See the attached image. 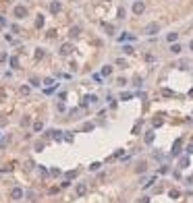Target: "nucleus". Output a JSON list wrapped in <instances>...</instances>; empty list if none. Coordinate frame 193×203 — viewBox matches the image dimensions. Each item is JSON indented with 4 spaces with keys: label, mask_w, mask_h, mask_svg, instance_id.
<instances>
[{
    "label": "nucleus",
    "mask_w": 193,
    "mask_h": 203,
    "mask_svg": "<svg viewBox=\"0 0 193 203\" xmlns=\"http://www.w3.org/2000/svg\"><path fill=\"white\" fill-rule=\"evenodd\" d=\"M137 203H150V199H148V197H141V199H139Z\"/></svg>",
    "instance_id": "obj_33"
},
{
    "label": "nucleus",
    "mask_w": 193,
    "mask_h": 203,
    "mask_svg": "<svg viewBox=\"0 0 193 203\" xmlns=\"http://www.w3.org/2000/svg\"><path fill=\"white\" fill-rule=\"evenodd\" d=\"M13 13H15V17H17V19H23V17L27 15V8L19 4V6H15V11H13Z\"/></svg>",
    "instance_id": "obj_2"
},
{
    "label": "nucleus",
    "mask_w": 193,
    "mask_h": 203,
    "mask_svg": "<svg viewBox=\"0 0 193 203\" xmlns=\"http://www.w3.org/2000/svg\"><path fill=\"white\" fill-rule=\"evenodd\" d=\"M75 193H77V197H83V195L87 193V185H83V183H79V185L75 187Z\"/></svg>",
    "instance_id": "obj_6"
},
{
    "label": "nucleus",
    "mask_w": 193,
    "mask_h": 203,
    "mask_svg": "<svg viewBox=\"0 0 193 203\" xmlns=\"http://www.w3.org/2000/svg\"><path fill=\"white\" fill-rule=\"evenodd\" d=\"M143 11H146V4H143L141 0H137V2L133 4V13H135V15H141Z\"/></svg>",
    "instance_id": "obj_4"
},
{
    "label": "nucleus",
    "mask_w": 193,
    "mask_h": 203,
    "mask_svg": "<svg viewBox=\"0 0 193 203\" xmlns=\"http://www.w3.org/2000/svg\"><path fill=\"white\" fill-rule=\"evenodd\" d=\"M154 139H156V133H154V131L146 133V143H148V145H150V143H154Z\"/></svg>",
    "instance_id": "obj_9"
},
{
    "label": "nucleus",
    "mask_w": 193,
    "mask_h": 203,
    "mask_svg": "<svg viewBox=\"0 0 193 203\" xmlns=\"http://www.w3.org/2000/svg\"><path fill=\"white\" fill-rule=\"evenodd\" d=\"M33 129H35V131H37V133H40V131H42V129H44V124H42V122H35V124H33Z\"/></svg>",
    "instance_id": "obj_27"
},
{
    "label": "nucleus",
    "mask_w": 193,
    "mask_h": 203,
    "mask_svg": "<svg viewBox=\"0 0 193 203\" xmlns=\"http://www.w3.org/2000/svg\"><path fill=\"white\" fill-rule=\"evenodd\" d=\"M100 166H102L100 162H93V164L89 166V170H91V172H95V170H100Z\"/></svg>",
    "instance_id": "obj_15"
},
{
    "label": "nucleus",
    "mask_w": 193,
    "mask_h": 203,
    "mask_svg": "<svg viewBox=\"0 0 193 203\" xmlns=\"http://www.w3.org/2000/svg\"><path fill=\"white\" fill-rule=\"evenodd\" d=\"M160 93H162V96H168V98H170V96H175V93L170 91V89H162V91H160Z\"/></svg>",
    "instance_id": "obj_20"
},
{
    "label": "nucleus",
    "mask_w": 193,
    "mask_h": 203,
    "mask_svg": "<svg viewBox=\"0 0 193 203\" xmlns=\"http://www.w3.org/2000/svg\"><path fill=\"white\" fill-rule=\"evenodd\" d=\"M131 98H133L131 93H123V96H120V100H131Z\"/></svg>",
    "instance_id": "obj_30"
},
{
    "label": "nucleus",
    "mask_w": 193,
    "mask_h": 203,
    "mask_svg": "<svg viewBox=\"0 0 193 203\" xmlns=\"http://www.w3.org/2000/svg\"><path fill=\"white\" fill-rule=\"evenodd\" d=\"M181 50H183V48L179 46V44H172V46H170V52H172V54H181Z\"/></svg>",
    "instance_id": "obj_10"
},
{
    "label": "nucleus",
    "mask_w": 193,
    "mask_h": 203,
    "mask_svg": "<svg viewBox=\"0 0 193 203\" xmlns=\"http://www.w3.org/2000/svg\"><path fill=\"white\" fill-rule=\"evenodd\" d=\"M75 176H77V172H75V170H71V172H66V178H69V180H71V178H75Z\"/></svg>",
    "instance_id": "obj_23"
},
{
    "label": "nucleus",
    "mask_w": 193,
    "mask_h": 203,
    "mask_svg": "<svg viewBox=\"0 0 193 203\" xmlns=\"http://www.w3.org/2000/svg\"><path fill=\"white\" fill-rule=\"evenodd\" d=\"M35 25H37V27H42V25H44V17H42V15L35 19Z\"/></svg>",
    "instance_id": "obj_19"
},
{
    "label": "nucleus",
    "mask_w": 193,
    "mask_h": 203,
    "mask_svg": "<svg viewBox=\"0 0 193 203\" xmlns=\"http://www.w3.org/2000/svg\"><path fill=\"white\" fill-rule=\"evenodd\" d=\"M29 122H31V118H29V116H25V118H23V120H21V124H23V126H27Z\"/></svg>",
    "instance_id": "obj_21"
},
{
    "label": "nucleus",
    "mask_w": 193,
    "mask_h": 203,
    "mask_svg": "<svg viewBox=\"0 0 193 203\" xmlns=\"http://www.w3.org/2000/svg\"><path fill=\"white\" fill-rule=\"evenodd\" d=\"M104 29H106V31H108V33H114V27H112V25H110V23H104Z\"/></svg>",
    "instance_id": "obj_17"
},
{
    "label": "nucleus",
    "mask_w": 193,
    "mask_h": 203,
    "mask_svg": "<svg viewBox=\"0 0 193 203\" xmlns=\"http://www.w3.org/2000/svg\"><path fill=\"white\" fill-rule=\"evenodd\" d=\"M79 33H81V29H79V27H73V29H71V33H69V35H71V37H77Z\"/></svg>",
    "instance_id": "obj_13"
},
{
    "label": "nucleus",
    "mask_w": 193,
    "mask_h": 203,
    "mask_svg": "<svg viewBox=\"0 0 193 203\" xmlns=\"http://www.w3.org/2000/svg\"><path fill=\"white\" fill-rule=\"evenodd\" d=\"M93 81L95 83H102V75H93Z\"/></svg>",
    "instance_id": "obj_29"
},
{
    "label": "nucleus",
    "mask_w": 193,
    "mask_h": 203,
    "mask_svg": "<svg viewBox=\"0 0 193 203\" xmlns=\"http://www.w3.org/2000/svg\"><path fill=\"white\" fill-rule=\"evenodd\" d=\"M123 52H125V54H131L133 48H131V46H123Z\"/></svg>",
    "instance_id": "obj_26"
},
{
    "label": "nucleus",
    "mask_w": 193,
    "mask_h": 203,
    "mask_svg": "<svg viewBox=\"0 0 193 203\" xmlns=\"http://www.w3.org/2000/svg\"><path fill=\"white\" fill-rule=\"evenodd\" d=\"M110 73H112V69H110V66H104V69H102V75H104V77H108Z\"/></svg>",
    "instance_id": "obj_16"
},
{
    "label": "nucleus",
    "mask_w": 193,
    "mask_h": 203,
    "mask_svg": "<svg viewBox=\"0 0 193 203\" xmlns=\"http://www.w3.org/2000/svg\"><path fill=\"white\" fill-rule=\"evenodd\" d=\"M181 145H183V143H181V139H177V141H175V145H172V151H170V153H172V155H179V153H181Z\"/></svg>",
    "instance_id": "obj_7"
},
{
    "label": "nucleus",
    "mask_w": 193,
    "mask_h": 203,
    "mask_svg": "<svg viewBox=\"0 0 193 203\" xmlns=\"http://www.w3.org/2000/svg\"><path fill=\"white\" fill-rule=\"evenodd\" d=\"M187 153H193V143H189V145H187Z\"/></svg>",
    "instance_id": "obj_34"
},
{
    "label": "nucleus",
    "mask_w": 193,
    "mask_h": 203,
    "mask_svg": "<svg viewBox=\"0 0 193 203\" xmlns=\"http://www.w3.org/2000/svg\"><path fill=\"white\" fill-rule=\"evenodd\" d=\"M52 137H54L56 141H60V139H62V133H60V131H52Z\"/></svg>",
    "instance_id": "obj_14"
},
{
    "label": "nucleus",
    "mask_w": 193,
    "mask_h": 203,
    "mask_svg": "<svg viewBox=\"0 0 193 203\" xmlns=\"http://www.w3.org/2000/svg\"><path fill=\"white\" fill-rule=\"evenodd\" d=\"M11 199H15V201H19V199H23V189H19V187H15V189L11 191Z\"/></svg>",
    "instance_id": "obj_3"
},
{
    "label": "nucleus",
    "mask_w": 193,
    "mask_h": 203,
    "mask_svg": "<svg viewBox=\"0 0 193 203\" xmlns=\"http://www.w3.org/2000/svg\"><path fill=\"white\" fill-rule=\"evenodd\" d=\"M162 124V118H154V126H160Z\"/></svg>",
    "instance_id": "obj_31"
},
{
    "label": "nucleus",
    "mask_w": 193,
    "mask_h": 203,
    "mask_svg": "<svg viewBox=\"0 0 193 203\" xmlns=\"http://www.w3.org/2000/svg\"><path fill=\"white\" fill-rule=\"evenodd\" d=\"M189 98H193V89H189Z\"/></svg>",
    "instance_id": "obj_35"
},
{
    "label": "nucleus",
    "mask_w": 193,
    "mask_h": 203,
    "mask_svg": "<svg viewBox=\"0 0 193 203\" xmlns=\"http://www.w3.org/2000/svg\"><path fill=\"white\" fill-rule=\"evenodd\" d=\"M189 48H191V50H193V39H191V44H189Z\"/></svg>",
    "instance_id": "obj_36"
},
{
    "label": "nucleus",
    "mask_w": 193,
    "mask_h": 203,
    "mask_svg": "<svg viewBox=\"0 0 193 203\" xmlns=\"http://www.w3.org/2000/svg\"><path fill=\"white\" fill-rule=\"evenodd\" d=\"M42 149H44V143L37 141V143H35V151H42Z\"/></svg>",
    "instance_id": "obj_28"
},
{
    "label": "nucleus",
    "mask_w": 193,
    "mask_h": 203,
    "mask_svg": "<svg viewBox=\"0 0 193 203\" xmlns=\"http://www.w3.org/2000/svg\"><path fill=\"white\" fill-rule=\"evenodd\" d=\"M189 166V160H187V157H183V160H181V168H187Z\"/></svg>",
    "instance_id": "obj_24"
},
{
    "label": "nucleus",
    "mask_w": 193,
    "mask_h": 203,
    "mask_svg": "<svg viewBox=\"0 0 193 203\" xmlns=\"http://www.w3.org/2000/svg\"><path fill=\"white\" fill-rule=\"evenodd\" d=\"M91 129H93V124H91V122H87V124L83 126V131H91Z\"/></svg>",
    "instance_id": "obj_32"
},
{
    "label": "nucleus",
    "mask_w": 193,
    "mask_h": 203,
    "mask_svg": "<svg viewBox=\"0 0 193 203\" xmlns=\"http://www.w3.org/2000/svg\"><path fill=\"white\" fill-rule=\"evenodd\" d=\"M50 13H52V15H56V13H60V2H56V0H54V2L50 4Z\"/></svg>",
    "instance_id": "obj_8"
},
{
    "label": "nucleus",
    "mask_w": 193,
    "mask_h": 203,
    "mask_svg": "<svg viewBox=\"0 0 193 203\" xmlns=\"http://www.w3.org/2000/svg\"><path fill=\"white\" fill-rule=\"evenodd\" d=\"M8 62H11L13 69H19V58H17V56H11V60H8Z\"/></svg>",
    "instance_id": "obj_11"
},
{
    "label": "nucleus",
    "mask_w": 193,
    "mask_h": 203,
    "mask_svg": "<svg viewBox=\"0 0 193 203\" xmlns=\"http://www.w3.org/2000/svg\"><path fill=\"white\" fill-rule=\"evenodd\" d=\"M160 31V25L158 23H148L146 27H143V33H146V35H156Z\"/></svg>",
    "instance_id": "obj_1"
},
{
    "label": "nucleus",
    "mask_w": 193,
    "mask_h": 203,
    "mask_svg": "<svg viewBox=\"0 0 193 203\" xmlns=\"http://www.w3.org/2000/svg\"><path fill=\"white\" fill-rule=\"evenodd\" d=\"M35 58H37V60H40V58H44V50H42V48H37V50H35Z\"/></svg>",
    "instance_id": "obj_18"
},
{
    "label": "nucleus",
    "mask_w": 193,
    "mask_h": 203,
    "mask_svg": "<svg viewBox=\"0 0 193 203\" xmlns=\"http://www.w3.org/2000/svg\"><path fill=\"white\" fill-rule=\"evenodd\" d=\"M177 37H179V33H168V35H166V39L170 41V44H175V41H177Z\"/></svg>",
    "instance_id": "obj_12"
},
{
    "label": "nucleus",
    "mask_w": 193,
    "mask_h": 203,
    "mask_svg": "<svg viewBox=\"0 0 193 203\" xmlns=\"http://www.w3.org/2000/svg\"><path fill=\"white\" fill-rule=\"evenodd\" d=\"M168 195H170V197H172V199H177V197H179V195H181V193H179V191H175V189H172V191H170V193H168Z\"/></svg>",
    "instance_id": "obj_25"
},
{
    "label": "nucleus",
    "mask_w": 193,
    "mask_h": 203,
    "mask_svg": "<svg viewBox=\"0 0 193 203\" xmlns=\"http://www.w3.org/2000/svg\"><path fill=\"white\" fill-rule=\"evenodd\" d=\"M146 168H148V166H146V164H139V166H137V168H135V170H137V172H146Z\"/></svg>",
    "instance_id": "obj_22"
},
{
    "label": "nucleus",
    "mask_w": 193,
    "mask_h": 203,
    "mask_svg": "<svg viewBox=\"0 0 193 203\" xmlns=\"http://www.w3.org/2000/svg\"><path fill=\"white\" fill-rule=\"evenodd\" d=\"M71 52H73V46H71V44H62L60 46V56H69Z\"/></svg>",
    "instance_id": "obj_5"
}]
</instances>
